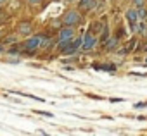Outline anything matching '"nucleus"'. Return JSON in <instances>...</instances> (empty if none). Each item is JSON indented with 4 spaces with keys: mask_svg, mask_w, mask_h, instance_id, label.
Masks as SVG:
<instances>
[{
    "mask_svg": "<svg viewBox=\"0 0 147 136\" xmlns=\"http://www.w3.org/2000/svg\"><path fill=\"white\" fill-rule=\"evenodd\" d=\"M42 40H43V35L30 36V38L23 43V50H24V52H28V53H35V52L42 47Z\"/></svg>",
    "mask_w": 147,
    "mask_h": 136,
    "instance_id": "1",
    "label": "nucleus"
},
{
    "mask_svg": "<svg viewBox=\"0 0 147 136\" xmlns=\"http://www.w3.org/2000/svg\"><path fill=\"white\" fill-rule=\"evenodd\" d=\"M61 23H62L64 26H71V28H75L76 24H80V23H82V14H80L78 11H75V9H71V11H67V12L62 16Z\"/></svg>",
    "mask_w": 147,
    "mask_h": 136,
    "instance_id": "2",
    "label": "nucleus"
},
{
    "mask_svg": "<svg viewBox=\"0 0 147 136\" xmlns=\"http://www.w3.org/2000/svg\"><path fill=\"white\" fill-rule=\"evenodd\" d=\"M99 43V38L94 35V33H88V35H85L83 36V41H82V48L83 50H92V48H95V45Z\"/></svg>",
    "mask_w": 147,
    "mask_h": 136,
    "instance_id": "3",
    "label": "nucleus"
},
{
    "mask_svg": "<svg viewBox=\"0 0 147 136\" xmlns=\"http://www.w3.org/2000/svg\"><path fill=\"white\" fill-rule=\"evenodd\" d=\"M73 36H75V29H73L71 26H64L61 31H59V41H71Z\"/></svg>",
    "mask_w": 147,
    "mask_h": 136,
    "instance_id": "4",
    "label": "nucleus"
},
{
    "mask_svg": "<svg viewBox=\"0 0 147 136\" xmlns=\"http://www.w3.org/2000/svg\"><path fill=\"white\" fill-rule=\"evenodd\" d=\"M125 16H126V19H128V23H130V26H131V28H133V26H135V24L140 21V17H138V12H137L135 9H128Z\"/></svg>",
    "mask_w": 147,
    "mask_h": 136,
    "instance_id": "5",
    "label": "nucleus"
},
{
    "mask_svg": "<svg viewBox=\"0 0 147 136\" xmlns=\"http://www.w3.org/2000/svg\"><path fill=\"white\" fill-rule=\"evenodd\" d=\"M30 33H31V24H30V23L24 21V23H19V24H18V35H24V36H26V35H30Z\"/></svg>",
    "mask_w": 147,
    "mask_h": 136,
    "instance_id": "6",
    "label": "nucleus"
},
{
    "mask_svg": "<svg viewBox=\"0 0 147 136\" xmlns=\"http://www.w3.org/2000/svg\"><path fill=\"white\" fill-rule=\"evenodd\" d=\"M118 45V36H114V38H109L107 41H104V47H106V50H114V47Z\"/></svg>",
    "mask_w": 147,
    "mask_h": 136,
    "instance_id": "7",
    "label": "nucleus"
},
{
    "mask_svg": "<svg viewBox=\"0 0 147 136\" xmlns=\"http://www.w3.org/2000/svg\"><path fill=\"white\" fill-rule=\"evenodd\" d=\"M80 7L85 9V11L92 9V7H94V0H82V2H80Z\"/></svg>",
    "mask_w": 147,
    "mask_h": 136,
    "instance_id": "8",
    "label": "nucleus"
},
{
    "mask_svg": "<svg viewBox=\"0 0 147 136\" xmlns=\"http://www.w3.org/2000/svg\"><path fill=\"white\" fill-rule=\"evenodd\" d=\"M131 4L138 9V7H144V4H145V0H131Z\"/></svg>",
    "mask_w": 147,
    "mask_h": 136,
    "instance_id": "9",
    "label": "nucleus"
},
{
    "mask_svg": "<svg viewBox=\"0 0 147 136\" xmlns=\"http://www.w3.org/2000/svg\"><path fill=\"white\" fill-rule=\"evenodd\" d=\"M137 12H138V17H140V19H142V17H145V14H147V11H145L144 7H138V11H137Z\"/></svg>",
    "mask_w": 147,
    "mask_h": 136,
    "instance_id": "10",
    "label": "nucleus"
},
{
    "mask_svg": "<svg viewBox=\"0 0 147 136\" xmlns=\"http://www.w3.org/2000/svg\"><path fill=\"white\" fill-rule=\"evenodd\" d=\"M16 41V36H7V38H4V43H14Z\"/></svg>",
    "mask_w": 147,
    "mask_h": 136,
    "instance_id": "11",
    "label": "nucleus"
},
{
    "mask_svg": "<svg viewBox=\"0 0 147 136\" xmlns=\"http://www.w3.org/2000/svg\"><path fill=\"white\" fill-rule=\"evenodd\" d=\"M142 107H147V102H144V103H135V109H142Z\"/></svg>",
    "mask_w": 147,
    "mask_h": 136,
    "instance_id": "12",
    "label": "nucleus"
},
{
    "mask_svg": "<svg viewBox=\"0 0 147 136\" xmlns=\"http://www.w3.org/2000/svg\"><path fill=\"white\" fill-rule=\"evenodd\" d=\"M36 114H42V115H45V117H52V114H50V112H40V110H38Z\"/></svg>",
    "mask_w": 147,
    "mask_h": 136,
    "instance_id": "13",
    "label": "nucleus"
},
{
    "mask_svg": "<svg viewBox=\"0 0 147 136\" xmlns=\"http://www.w3.org/2000/svg\"><path fill=\"white\" fill-rule=\"evenodd\" d=\"M30 2H31V4H40L42 0H30Z\"/></svg>",
    "mask_w": 147,
    "mask_h": 136,
    "instance_id": "14",
    "label": "nucleus"
},
{
    "mask_svg": "<svg viewBox=\"0 0 147 136\" xmlns=\"http://www.w3.org/2000/svg\"><path fill=\"white\" fill-rule=\"evenodd\" d=\"M7 2V0H0V5H2V4H5Z\"/></svg>",
    "mask_w": 147,
    "mask_h": 136,
    "instance_id": "15",
    "label": "nucleus"
}]
</instances>
